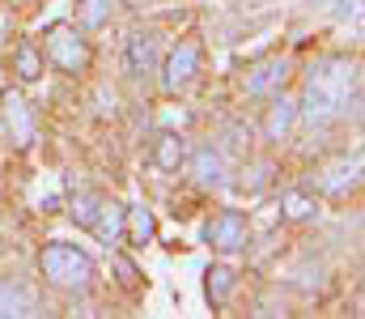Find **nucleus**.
I'll use <instances>...</instances> for the list:
<instances>
[{
  "instance_id": "6e6552de",
  "label": "nucleus",
  "mask_w": 365,
  "mask_h": 319,
  "mask_svg": "<svg viewBox=\"0 0 365 319\" xmlns=\"http://www.w3.org/2000/svg\"><path fill=\"white\" fill-rule=\"evenodd\" d=\"M0 128H4V136H9L17 149H30V145H34V136H38L34 111H30V103H26L17 90H9V94H4V103H0Z\"/></svg>"
},
{
  "instance_id": "f3484780",
  "label": "nucleus",
  "mask_w": 365,
  "mask_h": 319,
  "mask_svg": "<svg viewBox=\"0 0 365 319\" xmlns=\"http://www.w3.org/2000/svg\"><path fill=\"white\" fill-rule=\"evenodd\" d=\"M110 13H115L110 0H77V9H73V26H81V30H102V26L110 21Z\"/></svg>"
},
{
  "instance_id": "a211bd4d",
  "label": "nucleus",
  "mask_w": 365,
  "mask_h": 319,
  "mask_svg": "<svg viewBox=\"0 0 365 319\" xmlns=\"http://www.w3.org/2000/svg\"><path fill=\"white\" fill-rule=\"evenodd\" d=\"M314 213H319V201L310 192H284L280 196V217L284 221H310Z\"/></svg>"
},
{
  "instance_id": "7ed1b4c3",
  "label": "nucleus",
  "mask_w": 365,
  "mask_h": 319,
  "mask_svg": "<svg viewBox=\"0 0 365 319\" xmlns=\"http://www.w3.org/2000/svg\"><path fill=\"white\" fill-rule=\"evenodd\" d=\"M47 60L68 77H86L93 64V47L86 30L81 26H51L47 30Z\"/></svg>"
},
{
  "instance_id": "9b49d317",
  "label": "nucleus",
  "mask_w": 365,
  "mask_h": 319,
  "mask_svg": "<svg viewBox=\"0 0 365 319\" xmlns=\"http://www.w3.org/2000/svg\"><path fill=\"white\" fill-rule=\"evenodd\" d=\"M319 192L323 196H331V201H344L349 192H357L361 188V153H353V158H340V162H331L319 179Z\"/></svg>"
},
{
  "instance_id": "dca6fc26",
  "label": "nucleus",
  "mask_w": 365,
  "mask_h": 319,
  "mask_svg": "<svg viewBox=\"0 0 365 319\" xmlns=\"http://www.w3.org/2000/svg\"><path fill=\"white\" fill-rule=\"evenodd\" d=\"M234 290H238V273H234L230 264H208V273H204V294H208V303H212V307H225Z\"/></svg>"
},
{
  "instance_id": "2eb2a0df",
  "label": "nucleus",
  "mask_w": 365,
  "mask_h": 319,
  "mask_svg": "<svg viewBox=\"0 0 365 319\" xmlns=\"http://www.w3.org/2000/svg\"><path fill=\"white\" fill-rule=\"evenodd\" d=\"M43 69H47V60H43V47H34L30 39L13 47V77H17L21 86H34V81L43 77Z\"/></svg>"
},
{
  "instance_id": "aec40b11",
  "label": "nucleus",
  "mask_w": 365,
  "mask_h": 319,
  "mask_svg": "<svg viewBox=\"0 0 365 319\" xmlns=\"http://www.w3.org/2000/svg\"><path fill=\"white\" fill-rule=\"evenodd\" d=\"M98 205H102V196H98V192H81V196H73V205H68V217H73L81 230H90L93 217H98Z\"/></svg>"
},
{
  "instance_id": "ddd939ff",
  "label": "nucleus",
  "mask_w": 365,
  "mask_h": 319,
  "mask_svg": "<svg viewBox=\"0 0 365 319\" xmlns=\"http://www.w3.org/2000/svg\"><path fill=\"white\" fill-rule=\"evenodd\" d=\"M158 238V217L149 205H128L123 209V243L132 247H149Z\"/></svg>"
},
{
  "instance_id": "412c9836",
  "label": "nucleus",
  "mask_w": 365,
  "mask_h": 319,
  "mask_svg": "<svg viewBox=\"0 0 365 319\" xmlns=\"http://www.w3.org/2000/svg\"><path fill=\"white\" fill-rule=\"evenodd\" d=\"M268 175H272V166H268V162H259V166L242 171V192H264V188H268Z\"/></svg>"
},
{
  "instance_id": "9d476101",
  "label": "nucleus",
  "mask_w": 365,
  "mask_h": 319,
  "mask_svg": "<svg viewBox=\"0 0 365 319\" xmlns=\"http://www.w3.org/2000/svg\"><path fill=\"white\" fill-rule=\"evenodd\" d=\"M293 128H297V98H289L284 90L268 98L264 106V123H259V132H264V141L268 145H284L289 136H293Z\"/></svg>"
},
{
  "instance_id": "423d86ee",
  "label": "nucleus",
  "mask_w": 365,
  "mask_h": 319,
  "mask_svg": "<svg viewBox=\"0 0 365 319\" xmlns=\"http://www.w3.org/2000/svg\"><path fill=\"white\" fill-rule=\"evenodd\" d=\"M162 64V47H158V34L153 30H132L123 39V73L132 81H149Z\"/></svg>"
},
{
  "instance_id": "39448f33",
  "label": "nucleus",
  "mask_w": 365,
  "mask_h": 319,
  "mask_svg": "<svg viewBox=\"0 0 365 319\" xmlns=\"http://www.w3.org/2000/svg\"><path fill=\"white\" fill-rule=\"evenodd\" d=\"M204 243H208L212 251H221V255L247 251V243H251V221H247V213H242V209L212 213V217H208V226H204Z\"/></svg>"
},
{
  "instance_id": "4be33fe9",
  "label": "nucleus",
  "mask_w": 365,
  "mask_h": 319,
  "mask_svg": "<svg viewBox=\"0 0 365 319\" xmlns=\"http://www.w3.org/2000/svg\"><path fill=\"white\" fill-rule=\"evenodd\" d=\"M110 264H115V273H119V285H123V290H140V273H136V264H132V260L115 255Z\"/></svg>"
},
{
  "instance_id": "4468645a",
  "label": "nucleus",
  "mask_w": 365,
  "mask_h": 319,
  "mask_svg": "<svg viewBox=\"0 0 365 319\" xmlns=\"http://www.w3.org/2000/svg\"><path fill=\"white\" fill-rule=\"evenodd\" d=\"M182 162H187V141H182L179 132H162L153 141V166L166 171V175H179Z\"/></svg>"
},
{
  "instance_id": "1a4fd4ad",
  "label": "nucleus",
  "mask_w": 365,
  "mask_h": 319,
  "mask_svg": "<svg viewBox=\"0 0 365 319\" xmlns=\"http://www.w3.org/2000/svg\"><path fill=\"white\" fill-rule=\"evenodd\" d=\"M284 81H289V60L284 56H264L247 69L242 90H247V98H272V94L284 90Z\"/></svg>"
},
{
  "instance_id": "20e7f679",
  "label": "nucleus",
  "mask_w": 365,
  "mask_h": 319,
  "mask_svg": "<svg viewBox=\"0 0 365 319\" xmlns=\"http://www.w3.org/2000/svg\"><path fill=\"white\" fill-rule=\"evenodd\" d=\"M200 69H204V47H200V39H179V43L166 51V60L158 64L162 90H166V94H187V90L195 86Z\"/></svg>"
},
{
  "instance_id": "f8f14e48",
  "label": "nucleus",
  "mask_w": 365,
  "mask_h": 319,
  "mask_svg": "<svg viewBox=\"0 0 365 319\" xmlns=\"http://www.w3.org/2000/svg\"><path fill=\"white\" fill-rule=\"evenodd\" d=\"M123 209L128 205H119V201H106L102 196V205H98V217H93L90 234L106 247V251H115L119 243H123Z\"/></svg>"
},
{
  "instance_id": "6ab92c4d",
  "label": "nucleus",
  "mask_w": 365,
  "mask_h": 319,
  "mask_svg": "<svg viewBox=\"0 0 365 319\" xmlns=\"http://www.w3.org/2000/svg\"><path fill=\"white\" fill-rule=\"evenodd\" d=\"M0 315H38V307L17 285H0Z\"/></svg>"
},
{
  "instance_id": "5701e85b",
  "label": "nucleus",
  "mask_w": 365,
  "mask_h": 319,
  "mask_svg": "<svg viewBox=\"0 0 365 319\" xmlns=\"http://www.w3.org/2000/svg\"><path fill=\"white\" fill-rule=\"evenodd\" d=\"M357 4H361V0H340V9H336V13H340V17H349V13H357Z\"/></svg>"
},
{
  "instance_id": "f03ea898",
  "label": "nucleus",
  "mask_w": 365,
  "mask_h": 319,
  "mask_svg": "<svg viewBox=\"0 0 365 319\" xmlns=\"http://www.w3.org/2000/svg\"><path fill=\"white\" fill-rule=\"evenodd\" d=\"M38 277L60 294H86L98 268H93L90 251H81L77 243H47L38 251Z\"/></svg>"
},
{
  "instance_id": "0eeeda50",
  "label": "nucleus",
  "mask_w": 365,
  "mask_h": 319,
  "mask_svg": "<svg viewBox=\"0 0 365 319\" xmlns=\"http://www.w3.org/2000/svg\"><path fill=\"white\" fill-rule=\"evenodd\" d=\"M182 166H187V175H191L200 188H208V192H217V188L230 183V153H225L221 145H200V149H191Z\"/></svg>"
},
{
  "instance_id": "f257e3e1",
  "label": "nucleus",
  "mask_w": 365,
  "mask_h": 319,
  "mask_svg": "<svg viewBox=\"0 0 365 319\" xmlns=\"http://www.w3.org/2000/svg\"><path fill=\"white\" fill-rule=\"evenodd\" d=\"M361 106V73H357V60L349 56H323L306 69V81H302V98H297V119L323 128V123H336L344 115H357Z\"/></svg>"
}]
</instances>
